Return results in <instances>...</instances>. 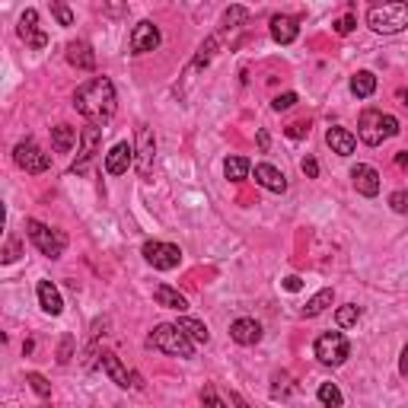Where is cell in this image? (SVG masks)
<instances>
[{
  "label": "cell",
  "instance_id": "6da1fadb",
  "mask_svg": "<svg viewBox=\"0 0 408 408\" xmlns=\"http://www.w3.org/2000/svg\"><path fill=\"white\" fill-rule=\"evenodd\" d=\"M74 109L84 118H90V125L109 121L115 115V86H112L109 77H93L84 86H77Z\"/></svg>",
  "mask_w": 408,
  "mask_h": 408
},
{
  "label": "cell",
  "instance_id": "7a4b0ae2",
  "mask_svg": "<svg viewBox=\"0 0 408 408\" xmlns=\"http://www.w3.org/2000/svg\"><path fill=\"white\" fill-rule=\"evenodd\" d=\"M367 26L380 35H395L408 29V4L393 0V4H376L367 10Z\"/></svg>",
  "mask_w": 408,
  "mask_h": 408
},
{
  "label": "cell",
  "instance_id": "3957f363",
  "mask_svg": "<svg viewBox=\"0 0 408 408\" xmlns=\"http://www.w3.org/2000/svg\"><path fill=\"white\" fill-rule=\"evenodd\" d=\"M147 345L157 348V351H163V354H169V357H185V360L195 357L192 338H188L179 325H173V322L157 325V329H153V335L147 338Z\"/></svg>",
  "mask_w": 408,
  "mask_h": 408
},
{
  "label": "cell",
  "instance_id": "277c9868",
  "mask_svg": "<svg viewBox=\"0 0 408 408\" xmlns=\"http://www.w3.org/2000/svg\"><path fill=\"white\" fill-rule=\"evenodd\" d=\"M399 134V118L395 115H383L376 109H367L360 115V125H357V138L364 140L367 147H380L386 138H395Z\"/></svg>",
  "mask_w": 408,
  "mask_h": 408
},
{
  "label": "cell",
  "instance_id": "5b68a950",
  "mask_svg": "<svg viewBox=\"0 0 408 408\" xmlns=\"http://www.w3.org/2000/svg\"><path fill=\"white\" fill-rule=\"evenodd\" d=\"M26 233H29V239L39 246V252L48 258H61L64 249H67V236H64L61 230L45 227L42 221H26Z\"/></svg>",
  "mask_w": 408,
  "mask_h": 408
},
{
  "label": "cell",
  "instance_id": "8992f818",
  "mask_svg": "<svg viewBox=\"0 0 408 408\" xmlns=\"http://www.w3.org/2000/svg\"><path fill=\"white\" fill-rule=\"evenodd\" d=\"M312 351H316V357L322 360L325 367H341L348 357H351V345H348V338L341 332L319 335L316 345H312Z\"/></svg>",
  "mask_w": 408,
  "mask_h": 408
},
{
  "label": "cell",
  "instance_id": "52a82bcc",
  "mask_svg": "<svg viewBox=\"0 0 408 408\" xmlns=\"http://www.w3.org/2000/svg\"><path fill=\"white\" fill-rule=\"evenodd\" d=\"M13 159H16V166L26 169V173H32V176L45 173V169H51V157L39 144H35L32 138L20 140V144L13 147Z\"/></svg>",
  "mask_w": 408,
  "mask_h": 408
},
{
  "label": "cell",
  "instance_id": "ba28073f",
  "mask_svg": "<svg viewBox=\"0 0 408 408\" xmlns=\"http://www.w3.org/2000/svg\"><path fill=\"white\" fill-rule=\"evenodd\" d=\"M144 258L159 271H173V268H179V262H182V249L173 246V242L150 239V242H144Z\"/></svg>",
  "mask_w": 408,
  "mask_h": 408
},
{
  "label": "cell",
  "instance_id": "9c48e42d",
  "mask_svg": "<svg viewBox=\"0 0 408 408\" xmlns=\"http://www.w3.org/2000/svg\"><path fill=\"white\" fill-rule=\"evenodd\" d=\"M153 153H157V140L147 125H138V140H134V166H138L140 179H150L153 173Z\"/></svg>",
  "mask_w": 408,
  "mask_h": 408
},
{
  "label": "cell",
  "instance_id": "30bf717a",
  "mask_svg": "<svg viewBox=\"0 0 408 408\" xmlns=\"http://www.w3.org/2000/svg\"><path fill=\"white\" fill-rule=\"evenodd\" d=\"M99 140H103V125H86L84 134H80V153L70 163V173H84L90 166V159L99 153Z\"/></svg>",
  "mask_w": 408,
  "mask_h": 408
},
{
  "label": "cell",
  "instance_id": "8fae6325",
  "mask_svg": "<svg viewBox=\"0 0 408 408\" xmlns=\"http://www.w3.org/2000/svg\"><path fill=\"white\" fill-rule=\"evenodd\" d=\"M16 32H20L22 42H26L29 48H35V51H42L45 45H48V35L39 29V10H32V7L20 16V29H16Z\"/></svg>",
  "mask_w": 408,
  "mask_h": 408
},
{
  "label": "cell",
  "instance_id": "7c38bea8",
  "mask_svg": "<svg viewBox=\"0 0 408 408\" xmlns=\"http://www.w3.org/2000/svg\"><path fill=\"white\" fill-rule=\"evenodd\" d=\"M103 370L109 374V380L115 383V386H121V389H128V386L140 389V386H144V383H140V376H138V374H128L125 364H121V360H118L115 354H109V351L103 354Z\"/></svg>",
  "mask_w": 408,
  "mask_h": 408
},
{
  "label": "cell",
  "instance_id": "4fadbf2b",
  "mask_svg": "<svg viewBox=\"0 0 408 408\" xmlns=\"http://www.w3.org/2000/svg\"><path fill=\"white\" fill-rule=\"evenodd\" d=\"M157 48H159V29L150 20L138 22L131 32V51L134 55H147V51H157Z\"/></svg>",
  "mask_w": 408,
  "mask_h": 408
},
{
  "label": "cell",
  "instance_id": "5bb4252c",
  "mask_svg": "<svg viewBox=\"0 0 408 408\" xmlns=\"http://www.w3.org/2000/svg\"><path fill=\"white\" fill-rule=\"evenodd\" d=\"M128 166H134V147L131 144H115L109 153H105V173L109 176H125Z\"/></svg>",
  "mask_w": 408,
  "mask_h": 408
},
{
  "label": "cell",
  "instance_id": "9a60e30c",
  "mask_svg": "<svg viewBox=\"0 0 408 408\" xmlns=\"http://www.w3.org/2000/svg\"><path fill=\"white\" fill-rule=\"evenodd\" d=\"M351 179H354V188H357L364 198H376L380 195V173L374 166H367V163H357L351 169Z\"/></svg>",
  "mask_w": 408,
  "mask_h": 408
},
{
  "label": "cell",
  "instance_id": "2e32d148",
  "mask_svg": "<svg viewBox=\"0 0 408 408\" xmlns=\"http://www.w3.org/2000/svg\"><path fill=\"white\" fill-rule=\"evenodd\" d=\"M230 338H233L236 345H258V341H262V325H258L256 319L242 316L230 325Z\"/></svg>",
  "mask_w": 408,
  "mask_h": 408
},
{
  "label": "cell",
  "instance_id": "e0dca14e",
  "mask_svg": "<svg viewBox=\"0 0 408 408\" xmlns=\"http://www.w3.org/2000/svg\"><path fill=\"white\" fill-rule=\"evenodd\" d=\"M256 182L262 188H268V192H275V195L287 192V179H284V173L277 166H271V163H258V166H256Z\"/></svg>",
  "mask_w": 408,
  "mask_h": 408
},
{
  "label": "cell",
  "instance_id": "ac0fdd59",
  "mask_svg": "<svg viewBox=\"0 0 408 408\" xmlns=\"http://www.w3.org/2000/svg\"><path fill=\"white\" fill-rule=\"evenodd\" d=\"M300 35V22L294 16H271V39L277 45H291Z\"/></svg>",
  "mask_w": 408,
  "mask_h": 408
},
{
  "label": "cell",
  "instance_id": "d6986e66",
  "mask_svg": "<svg viewBox=\"0 0 408 408\" xmlns=\"http://www.w3.org/2000/svg\"><path fill=\"white\" fill-rule=\"evenodd\" d=\"M325 144L332 147V153H338V157H351L354 147H357V138H354L351 131H345V128H329L325 131Z\"/></svg>",
  "mask_w": 408,
  "mask_h": 408
},
{
  "label": "cell",
  "instance_id": "ffe728a7",
  "mask_svg": "<svg viewBox=\"0 0 408 408\" xmlns=\"http://www.w3.org/2000/svg\"><path fill=\"white\" fill-rule=\"evenodd\" d=\"M39 303H42V310L48 316H61V310H64V300L51 281H39Z\"/></svg>",
  "mask_w": 408,
  "mask_h": 408
},
{
  "label": "cell",
  "instance_id": "44dd1931",
  "mask_svg": "<svg viewBox=\"0 0 408 408\" xmlns=\"http://www.w3.org/2000/svg\"><path fill=\"white\" fill-rule=\"evenodd\" d=\"M153 300H157L159 306H166V310H179V312L188 310V300L182 297L179 291H173L169 284H157V287H153Z\"/></svg>",
  "mask_w": 408,
  "mask_h": 408
},
{
  "label": "cell",
  "instance_id": "7402d4cb",
  "mask_svg": "<svg viewBox=\"0 0 408 408\" xmlns=\"http://www.w3.org/2000/svg\"><path fill=\"white\" fill-rule=\"evenodd\" d=\"M67 61L74 64L77 70H93V67H96V55H93V48L86 42H70L67 45Z\"/></svg>",
  "mask_w": 408,
  "mask_h": 408
},
{
  "label": "cell",
  "instance_id": "603a6c76",
  "mask_svg": "<svg viewBox=\"0 0 408 408\" xmlns=\"http://www.w3.org/2000/svg\"><path fill=\"white\" fill-rule=\"evenodd\" d=\"M351 93L357 99H367L376 93V77L370 74V70H357V74L351 77Z\"/></svg>",
  "mask_w": 408,
  "mask_h": 408
},
{
  "label": "cell",
  "instance_id": "cb8c5ba5",
  "mask_svg": "<svg viewBox=\"0 0 408 408\" xmlns=\"http://www.w3.org/2000/svg\"><path fill=\"white\" fill-rule=\"evenodd\" d=\"M249 159L246 157H227L223 159V176H227L230 182H242V179H249Z\"/></svg>",
  "mask_w": 408,
  "mask_h": 408
},
{
  "label": "cell",
  "instance_id": "d4e9b609",
  "mask_svg": "<svg viewBox=\"0 0 408 408\" xmlns=\"http://www.w3.org/2000/svg\"><path fill=\"white\" fill-rule=\"evenodd\" d=\"M176 325H179V329H182V332H185V335H188V338H192V341H198V345H208V341H211L208 325H204V322H198V319H188V316H182V319H179V322H176Z\"/></svg>",
  "mask_w": 408,
  "mask_h": 408
},
{
  "label": "cell",
  "instance_id": "484cf974",
  "mask_svg": "<svg viewBox=\"0 0 408 408\" xmlns=\"http://www.w3.org/2000/svg\"><path fill=\"white\" fill-rule=\"evenodd\" d=\"M77 144V131L70 125H58L51 128V147H55L58 153H70V147Z\"/></svg>",
  "mask_w": 408,
  "mask_h": 408
},
{
  "label": "cell",
  "instance_id": "4316f807",
  "mask_svg": "<svg viewBox=\"0 0 408 408\" xmlns=\"http://www.w3.org/2000/svg\"><path fill=\"white\" fill-rule=\"evenodd\" d=\"M332 300H335L332 287H325V291H319L316 297H312L310 303L303 306V316H306V319H312V316H319V312H325V306H332Z\"/></svg>",
  "mask_w": 408,
  "mask_h": 408
},
{
  "label": "cell",
  "instance_id": "83f0119b",
  "mask_svg": "<svg viewBox=\"0 0 408 408\" xmlns=\"http://www.w3.org/2000/svg\"><path fill=\"white\" fill-rule=\"evenodd\" d=\"M316 395H319V402H322L325 408H341V405H345V395H341V389L335 386V383H322Z\"/></svg>",
  "mask_w": 408,
  "mask_h": 408
},
{
  "label": "cell",
  "instance_id": "f1b7e54d",
  "mask_svg": "<svg viewBox=\"0 0 408 408\" xmlns=\"http://www.w3.org/2000/svg\"><path fill=\"white\" fill-rule=\"evenodd\" d=\"M357 319H360V306H354V303H345L338 312H335L338 329H351V325H357Z\"/></svg>",
  "mask_w": 408,
  "mask_h": 408
},
{
  "label": "cell",
  "instance_id": "f546056e",
  "mask_svg": "<svg viewBox=\"0 0 408 408\" xmlns=\"http://www.w3.org/2000/svg\"><path fill=\"white\" fill-rule=\"evenodd\" d=\"M26 383L32 386L35 395H42V399H48V395H51V383L45 380L42 374H26Z\"/></svg>",
  "mask_w": 408,
  "mask_h": 408
},
{
  "label": "cell",
  "instance_id": "4dcf8cb0",
  "mask_svg": "<svg viewBox=\"0 0 408 408\" xmlns=\"http://www.w3.org/2000/svg\"><path fill=\"white\" fill-rule=\"evenodd\" d=\"M246 20H249V10H246V7H230L227 13H223V26H227V29H236L239 22H246Z\"/></svg>",
  "mask_w": 408,
  "mask_h": 408
},
{
  "label": "cell",
  "instance_id": "1f68e13d",
  "mask_svg": "<svg viewBox=\"0 0 408 408\" xmlns=\"http://www.w3.org/2000/svg\"><path fill=\"white\" fill-rule=\"evenodd\" d=\"M214 51H217V35H211L208 42L201 45V51H198V58H195V67H204V64L214 58Z\"/></svg>",
  "mask_w": 408,
  "mask_h": 408
},
{
  "label": "cell",
  "instance_id": "d6a6232c",
  "mask_svg": "<svg viewBox=\"0 0 408 408\" xmlns=\"http://www.w3.org/2000/svg\"><path fill=\"white\" fill-rule=\"evenodd\" d=\"M51 13H55L58 26H74V13H70V7H67V4L55 0V4H51Z\"/></svg>",
  "mask_w": 408,
  "mask_h": 408
},
{
  "label": "cell",
  "instance_id": "836d02e7",
  "mask_svg": "<svg viewBox=\"0 0 408 408\" xmlns=\"http://www.w3.org/2000/svg\"><path fill=\"white\" fill-rule=\"evenodd\" d=\"M389 208L395 214H408V192H393L389 195Z\"/></svg>",
  "mask_w": 408,
  "mask_h": 408
},
{
  "label": "cell",
  "instance_id": "e575fe53",
  "mask_svg": "<svg viewBox=\"0 0 408 408\" xmlns=\"http://www.w3.org/2000/svg\"><path fill=\"white\" fill-rule=\"evenodd\" d=\"M294 103H297V96H294V93H281V96H275V103H271V109H275V112H287V109H291Z\"/></svg>",
  "mask_w": 408,
  "mask_h": 408
},
{
  "label": "cell",
  "instance_id": "d590c367",
  "mask_svg": "<svg viewBox=\"0 0 408 408\" xmlns=\"http://www.w3.org/2000/svg\"><path fill=\"white\" fill-rule=\"evenodd\" d=\"M204 408H227V402H223L221 395L214 393V386L204 389Z\"/></svg>",
  "mask_w": 408,
  "mask_h": 408
},
{
  "label": "cell",
  "instance_id": "8d00e7d4",
  "mask_svg": "<svg viewBox=\"0 0 408 408\" xmlns=\"http://www.w3.org/2000/svg\"><path fill=\"white\" fill-rule=\"evenodd\" d=\"M300 169H303V176H310V179H316V176H319V163L312 157H306L303 163H300Z\"/></svg>",
  "mask_w": 408,
  "mask_h": 408
},
{
  "label": "cell",
  "instance_id": "74e56055",
  "mask_svg": "<svg viewBox=\"0 0 408 408\" xmlns=\"http://www.w3.org/2000/svg\"><path fill=\"white\" fill-rule=\"evenodd\" d=\"M351 29H354V16H341V20L335 22V32H338V35H348Z\"/></svg>",
  "mask_w": 408,
  "mask_h": 408
},
{
  "label": "cell",
  "instance_id": "f35d334b",
  "mask_svg": "<svg viewBox=\"0 0 408 408\" xmlns=\"http://www.w3.org/2000/svg\"><path fill=\"white\" fill-rule=\"evenodd\" d=\"M16 258H20V242L10 239L7 242V252H4V262H16Z\"/></svg>",
  "mask_w": 408,
  "mask_h": 408
},
{
  "label": "cell",
  "instance_id": "ab89813d",
  "mask_svg": "<svg viewBox=\"0 0 408 408\" xmlns=\"http://www.w3.org/2000/svg\"><path fill=\"white\" fill-rule=\"evenodd\" d=\"M281 284H284V291H291V294H294V291H300V287H303V281H300V277H297V275H291V277H284V281H281Z\"/></svg>",
  "mask_w": 408,
  "mask_h": 408
},
{
  "label": "cell",
  "instance_id": "60d3db41",
  "mask_svg": "<svg viewBox=\"0 0 408 408\" xmlns=\"http://www.w3.org/2000/svg\"><path fill=\"white\" fill-rule=\"evenodd\" d=\"M306 134H310V128H306V125H291V128H287V138H294V140L306 138Z\"/></svg>",
  "mask_w": 408,
  "mask_h": 408
},
{
  "label": "cell",
  "instance_id": "b9f144b4",
  "mask_svg": "<svg viewBox=\"0 0 408 408\" xmlns=\"http://www.w3.org/2000/svg\"><path fill=\"white\" fill-rule=\"evenodd\" d=\"M70 348H74V338H64V345H61V357H58L61 364H67V360H70Z\"/></svg>",
  "mask_w": 408,
  "mask_h": 408
},
{
  "label": "cell",
  "instance_id": "7bdbcfd3",
  "mask_svg": "<svg viewBox=\"0 0 408 408\" xmlns=\"http://www.w3.org/2000/svg\"><path fill=\"white\" fill-rule=\"evenodd\" d=\"M399 374L408 380V345L402 348V357H399Z\"/></svg>",
  "mask_w": 408,
  "mask_h": 408
},
{
  "label": "cell",
  "instance_id": "ee69618b",
  "mask_svg": "<svg viewBox=\"0 0 408 408\" xmlns=\"http://www.w3.org/2000/svg\"><path fill=\"white\" fill-rule=\"evenodd\" d=\"M230 402H233V405H236V408H252V405H249V402L242 399V395H239V393H233V395H230Z\"/></svg>",
  "mask_w": 408,
  "mask_h": 408
},
{
  "label": "cell",
  "instance_id": "f6af8a7d",
  "mask_svg": "<svg viewBox=\"0 0 408 408\" xmlns=\"http://www.w3.org/2000/svg\"><path fill=\"white\" fill-rule=\"evenodd\" d=\"M395 166H408V153H405V150L395 153Z\"/></svg>",
  "mask_w": 408,
  "mask_h": 408
},
{
  "label": "cell",
  "instance_id": "bcb514c9",
  "mask_svg": "<svg viewBox=\"0 0 408 408\" xmlns=\"http://www.w3.org/2000/svg\"><path fill=\"white\" fill-rule=\"evenodd\" d=\"M258 147H262V150H268V131H258Z\"/></svg>",
  "mask_w": 408,
  "mask_h": 408
}]
</instances>
